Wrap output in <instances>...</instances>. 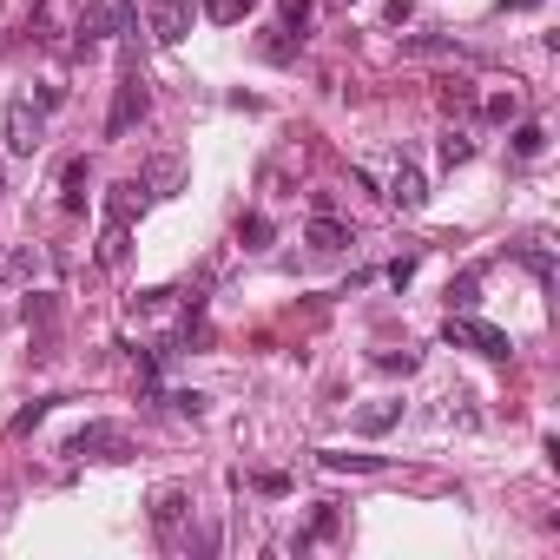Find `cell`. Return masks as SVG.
Instances as JSON below:
<instances>
[{"label": "cell", "mask_w": 560, "mask_h": 560, "mask_svg": "<svg viewBox=\"0 0 560 560\" xmlns=\"http://www.w3.org/2000/svg\"><path fill=\"white\" fill-rule=\"evenodd\" d=\"M448 343L455 350H475V356H495V363H508L514 356V336L508 330H495V323H481V317H468V310H448Z\"/></svg>", "instance_id": "obj_2"}, {"label": "cell", "mask_w": 560, "mask_h": 560, "mask_svg": "<svg viewBox=\"0 0 560 560\" xmlns=\"http://www.w3.org/2000/svg\"><path fill=\"white\" fill-rule=\"evenodd\" d=\"M475 297H481V277H475V271L448 284V310H475Z\"/></svg>", "instance_id": "obj_20"}, {"label": "cell", "mask_w": 560, "mask_h": 560, "mask_svg": "<svg viewBox=\"0 0 560 560\" xmlns=\"http://www.w3.org/2000/svg\"><path fill=\"white\" fill-rule=\"evenodd\" d=\"M488 119H521V93H495L488 99Z\"/></svg>", "instance_id": "obj_26"}, {"label": "cell", "mask_w": 560, "mask_h": 560, "mask_svg": "<svg viewBox=\"0 0 560 560\" xmlns=\"http://www.w3.org/2000/svg\"><path fill=\"white\" fill-rule=\"evenodd\" d=\"M139 185H145L152 198H172L178 185H185V159H152V165H145V178H139Z\"/></svg>", "instance_id": "obj_9"}, {"label": "cell", "mask_w": 560, "mask_h": 560, "mask_svg": "<svg viewBox=\"0 0 560 560\" xmlns=\"http://www.w3.org/2000/svg\"><path fill=\"white\" fill-rule=\"evenodd\" d=\"M185 514H192V495H185V488H159V495H152V528H159L165 547L185 541Z\"/></svg>", "instance_id": "obj_5"}, {"label": "cell", "mask_w": 560, "mask_h": 560, "mask_svg": "<svg viewBox=\"0 0 560 560\" xmlns=\"http://www.w3.org/2000/svg\"><path fill=\"white\" fill-rule=\"evenodd\" d=\"M416 363H422L416 350H383V356H376V369H396V376H409Z\"/></svg>", "instance_id": "obj_23"}, {"label": "cell", "mask_w": 560, "mask_h": 560, "mask_svg": "<svg viewBox=\"0 0 560 560\" xmlns=\"http://www.w3.org/2000/svg\"><path fill=\"white\" fill-rule=\"evenodd\" d=\"M86 178H93V172H86V159H66V172H60V185H66L60 205L66 211H86Z\"/></svg>", "instance_id": "obj_12"}, {"label": "cell", "mask_w": 560, "mask_h": 560, "mask_svg": "<svg viewBox=\"0 0 560 560\" xmlns=\"http://www.w3.org/2000/svg\"><path fill=\"white\" fill-rule=\"evenodd\" d=\"M145 106H152V86H145L139 60H119V80H112V112H106V139H126L132 126L145 119Z\"/></svg>", "instance_id": "obj_1"}, {"label": "cell", "mask_w": 560, "mask_h": 560, "mask_svg": "<svg viewBox=\"0 0 560 560\" xmlns=\"http://www.w3.org/2000/svg\"><path fill=\"white\" fill-rule=\"evenodd\" d=\"M185 33H192V7H185V0H159V7H152V40H159V47H178Z\"/></svg>", "instance_id": "obj_6"}, {"label": "cell", "mask_w": 560, "mask_h": 560, "mask_svg": "<svg viewBox=\"0 0 560 560\" xmlns=\"http://www.w3.org/2000/svg\"><path fill=\"white\" fill-rule=\"evenodd\" d=\"M501 7H541V0H501Z\"/></svg>", "instance_id": "obj_29"}, {"label": "cell", "mask_w": 560, "mask_h": 560, "mask_svg": "<svg viewBox=\"0 0 560 560\" xmlns=\"http://www.w3.org/2000/svg\"><path fill=\"white\" fill-rule=\"evenodd\" d=\"M257 488H264V495H290V475H277V468H264V475H257Z\"/></svg>", "instance_id": "obj_28"}, {"label": "cell", "mask_w": 560, "mask_h": 560, "mask_svg": "<svg viewBox=\"0 0 560 560\" xmlns=\"http://www.w3.org/2000/svg\"><path fill=\"white\" fill-rule=\"evenodd\" d=\"M145 205V185L139 178H126V185H112V198H106V224H132V211Z\"/></svg>", "instance_id": "obj_10"}, {"label": "cell", "mask_w": 560, "mask_h": 560, "mask_svg": "<svg viewBox=\"0 0 560 560\" xmlns=\"http://www.w3.org/2000/svg\"><path fill=\"white\" fill-rule=\"evenodd\" d=\"M547 152V126L541 119H521V126H514V159H541Z\"/></svg>", "instance_id": "obj_16"}, {"label": "cell", "mask_w": 560, "mask_h": 560, "mask_svg": "<svg viewBox=\"0 0 560 560\" xmlns=\"http://www.w3.org/2000/svg\"><path fill=\"white\" fill-rule=\"evenodd\" d=\"M310 244H317V251H336V244H350V231H343L330 211H317V224H310Z\"/></svg>", "instance_id": "obj_17"}, {"label": "cell", "mask_w": 560, "mask_h": 560, "mask_svg": "<svg viewBox=\"0 0 560 560\" xmlns=\"http://www.w3.org/2000/svg\"><path fill=\"white\" fill-rule=\"evenodd\" d=\"M0 132H7V152H20V159H33V152L47 145V119H40L27 99H14V106L0 112Z\"/></svg>", "instance_id": "obj_4"}, {"label": "cell", "mask_w": 560, "mask_h": 560, "mask_svg": "<svg viewBox=\"0 0 560 560\" xmlns=\"http://www.w3.org/2000/svg\"><path fill=\"white\" fill-rule=\"evenodd\" d=\"M402 53H416V60H468V47L448 40V33H402Z\"/></svg>", "instance_id": "obj_8"}, {"label": "cell", "mask_w": 560, "mask_h": 560, "mask_svg": "<svg viewBox=\"0 0 560 560\" xmlns=\"http://www.w3.org/2000/svg\"><path fill=\"white\" fill-rule=\"evenodd\" d=\"M244 14H251V0H205V20H218V27H238Z\"/></svg>", "instance_id": "obj_18"}, {"label": "cell", "mask_w": 560, "mask_h": 560, "mask_svg": "<svg viewBox=\"0 0 560 560\" xmlns=\"http://www.w3.org/2000/svg\"><path fill=\"white\" fill-rule=\"evenodd\" d=\"M0 192H7V172H0Z\"/></svg>", "instance_id": "obj_30"}, {"label": "cell", "mask_w": 560, "mask_h": 560, "mask_svg": "<svg viewBox=\"0 0 560 560\" xmlns=\"http://www.w3.org/2000/svg\"><path fill=\"white\" fill-rule=\"evenodd\" d=\"M310 20H317V7H310V0H277V33H297V40H304Z\"/></svg>", "instance_id": "obj_13"}, {"label": "cell", "mask_w": 560, "mask_h": 560, "mask_svg": "<svg viewBox=\"0 0 560 560\" xmlns=\"http://www.w3.org/2000/svg\"><path fill=\"white\" fill-rule=\"evenodd\" d=\"M521 264H528L534 277H554V257H547L541 244H521Z\"/></svg>", "instance_id": "obj_24"}, {"label": "cell", "mask_w": 560, "mask_h": 560, "mask_svg": "<svg viewBox=\"0 0 560 560\" xmlns=\"http://www.w3.org/2000/svg\"><path fill=\"white\" fill-rule=\"evenodd\" d=\"M317 462L330 468V475H343V468H350V475H376V468H383V455H350V448H323Z\"/></svg>", "instance_id": "obj_11"}, {"label": "cell", "mask_w": 560, "mask_h": 560, "mask_svg": "<svg viewBox=\"0 0 560 560\" xmlns=\"http://www.w3.org/2000/svg\"><path fill=\"white\" fill-rule=\"evenodd\" d=\"M66 455H80V462H126L132 442H126V429H119V422H86V429L66 442Z\"/></svg>", "instance_id": "obj_3"}, {"label": "cell", "mask_w": 560, "mask_h": 560, "mask_svg": "<svg viewBox=\"0 0 560 560\" xmlns=\"http://www.w3.org/2000/svg\"><path fill=\"white\" fill-rule=\"evenodd\" d=\"M172 409H178V416H205V396H198V389H178Z\"/></svg>", "instance_id": "obj_27"}, {"label": "cell", "mask_w": 560, "mask_h": 560, "mask_svg": "<svg viewBox=\"0 0 560 560\" xmlns=\"http://www.w3.org/2000/svg\"><path fill=\"white\" fill-rule=\"evenodd\" d=\"M442 106H448V112H468V106H475V93H468V80H448V86H442Z\"/></svg>", "instance_id": "obj_22"}, {"label": "cell", "mask_w": 560, "mask_h": 560, "mask_svg": "<svg viewBox=\"0 0 560 560\" xmlns=\"http://www.w3.org/2000/svg\"><path fill=\"white\" fill-rule=\"evenodd\" d=\"M238 238H244V251H264V244H271V218H264V211H251V218L238 224Z\"/></svg>", "instance_id": "obj_19"}, {"label": "cell", "mask_w": 560, "mask_h": 560, "mask_svg": "<svg viewBox=\"0 0 560 560\" xmlns=\"http://www.w3.org/2000/svg\"><path fill=\"white\" fill-rule=\"evenodd\" d=\"M389 205H402V211H422L429 205V185H422V172L416 165H396V172H389Z\"/></svg>", "instance_id": "obj_7"}, {"label": "cell", "mask_w": 560, "mask_h": 560, "mask_svg": "<svg viewBox=\"0 0 560 560\" xmlns=\"http://www.w3.org/2000/svg\"><path fill=\"white\" fill-rule=\"evenodd\" d=\"M475 159V139H468V132H448L442 139V165H468Z\"/></svg>", "instance_id": "obj_21"}, {"label": "cell", "mask_w": 560, "mask_h": 560, "mask_svg": "<svg viewBox=\"0 0 560 560\" xmlns=\"http://www.w3.org/2000/svg\"><path fill=\"white\" fill-rule=\"evenodd\" d=\"M396 422H402V402H369L363 416H356V429H363V435H389Z\"/></svg>", "instance_id": "obj_14"}, {"label": "cell", "mask_w": 560, "mask_h": 560, "mask_svg": "<svg viewBox=\"0 0 560 560\" xmlns=\"http://www.w3.org/2000/svg\"><path fill=\"white\" fill-rule=\"evenodd\" d=\"M126 244H132V224H106V238H99V264L119 271V264H126Z\"/></svg>", "instance_id": "obj_15"}, {"label": "cell", "mask_w": 560, "mask_h": 560, "mask_svg": "<svg viewBox=\"0 0 560 560\" xmlns=\"http://www.w3.org/2000/svg\"><path fill=\"white\" fill-rule=\"evenodd\" d=\"M47 409H53V402H27V409H20V416H14V435L40 429V422H47Z\"/></svg>", "instance_id": "obj_25"}]
</instances>
